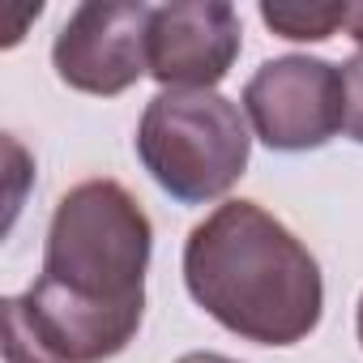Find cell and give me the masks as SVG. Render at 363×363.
<instances>
[{"label": "cell", "instance_id": "6da1fadb", "mask_svg": "<svg viewBox=\"0 0 363 363\" xmlns=\"http://www.w3.org/2000/svg\"><path fill=\"white\" fill-rule=\"evenodd\" d=\"M150 248V214L116 179H86L56 201L43 274L18 299L60 363H103L137 337Z\"/></svg>", "mask_w": 363, "mask_h": 363}, {"label": "cell", "instance_id": "7a4b0ae2", "mask_svg": "<svg viewBox=\"0 0 363 363\" xmlns=\"http://www.w3.org/2000/svg\"><path fill=\"white\" fill-rule=\"evenodd\" d=\"M184 286L223 329L257 346H295L325 312L316 257L257 201H223L189 231Z\"/></svg>", "mask_w": 363, "mask_h": 363}, {"label": "cell", "instance_id": "3957f363", "mask_svg": "<svg viewBox=\"0 0 363 363\" xmlns=\"http://www.w3.org/2000/svg\"><path fill=\"white\" fill-rule=\"evenodd\" d=\"M248 124L218 90H158L137 124V158L175 201L206 206L248 171Z\"/></svg>", "mask_w": 363, "mask_h": 363}, {"label": "cell", "instance_id": "277c9868", "mask_svg": "<svg viewBox=\"0 0 363 363\" xmlns=\"http://www.w3.org/2000/svg\"><path fill=\"white\" fill-rule=\"evenodd\" d=\"M244 116L269 150H320L346 128L342 69L316 56L265 60L244 86Z\"/></svg>", "mask_w": 363, "mask_h": 363}, {"label": "cell", "instance_id": "5b68a950", "mask_svg": "<svg viewBox=\"0 0 363 363\" xmlns=\"http://www.w3.org/2000/svg\"><path fill=\"white\" fill-rule=\"evenodd\" d=\"M150 13L141 0H90L69 13L52 43L56 77L69 90L116 99L150 73Z\"/></svg>", "mask_w": 363, "mask_h": 363}, {"label": "cell", "instance_id": "8992f818", "mask_svg": "<svg viewBox=\"0 0 363 363\" xmlns=\"http://www.w3.org/2000/svg\"><path fill=\"white\" fill-rule=\"evenodd\" d=\"M244 48L227 0H179L150 13V77L162 90H214Z\"/></svg>", "mask_w": 363, "mask_h": 363}, {"label": "cell", "instance_id": "52a82bcc", "mask_svg": "<svg viewBox=\"0 0 363 363\" xmlns=\"http://www.w3.org/2000/svg\"><path fill=\"white\" fill-rule=\"evenodd\" d=\"M350 5H261V22L291 43H320L333 30H346Z\"/></svg>", "mask_w": 363, "mask_h": 363}, {"label": "cell", "instance_id": "ba28073f", "mask_svg": "<svg viewBox=\"0 0 363 363\" xmlns=\"http://www.w3.org/2000/svg\"><path fill=\"white\" fill-rule=\"evenodd\" d=\"M5 363H60L52 346L39 337V329L30 325L18 295L5 299Z\"/></svg>", "mask_w": 363, "mask_h": 363}, {"label": "cell", "instance_id": "9c48e42d", "mask_svg": "<svg viewBox=\"0 0 363 363\" xmlns=\"http://www.w3.org/2000/svg\"><path fill=\"white\" fill-rule=\"evenodd\" d=\"M342 86H346V137L363 145V52H354L342 65Z\"/></svg>", "mask_w": 363, "mask_h": 363}, {"label": "cell", "instance_id": "30bf717a", "mask_svg": "<svg viewBox=\"0 0 363 363\" xmlns=\"http://www.w3.org/2000/svg\"><path fill=\"white\" fill-rule=\"evenodd\" d=\"M346 35L359 43V52H363V5H350V13H346Z\"/></svg>", "mask_w": 363, "mask_h": 363}, {"label": "cell", "instance_id": "8fae6325", "mask_svg": "<svg viewBox=\"0 0 363 363\" xmlns=\"http://www.w3.org/2000/svg\"><path fill=\"white\" fill-rule=\"evenodd\" d=\"M179 363H240V359H227V354H214V350H197V354H184Z\"/></svg>", "mask_w": 363, "mask_h": 363}, {"label": "cell", "instance_id": "7c38bea8", "mask_svg": "<svg viewBox=\"0 0 363 363\" xmlns=\"http://www.w3.org/2000/svg\"><path fill=\"white\" fill-rule=\"evenodd\" d=\"M354 329H359V346H363V295H359V312H354Z\"/></svg>", "mask_w": 363, "mask_h": 363}]
</instances>
